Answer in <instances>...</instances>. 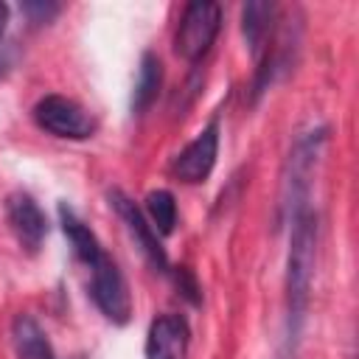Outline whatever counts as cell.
I'll return each instance as SVG.
<instances>
[{
    "mask_svg": "<svg viewBox=\"0 0 359 359\" xmlns=\"http://www.w3.org/2000/svg\"><path fill=\"white\" fill-rule=\"evenodd\" d=\"M168 278H171V283L177 286V292H180L188 303H194V306L202 303V289H199V283H196V278H194L191 269H185V266H171Z\"/></svg>",
    "mask_w": 359,
    "mask_h": 359,
    "instance_id": "14",
    "label": "cell"
},
{
    "mask_svg": "<svg viewBox=\"0 0 359 359\" xmlns=\"http://www.w3.org/2000/svg\"><path fill=\"white\" fill-rule=\"evenodd\" d=\"M289 250L283 272V328H280V359H294L303 342V328L311 306V286L317 269V236L320 219L314 208L294 213L286 222Z\"/></svg>",
    "mask_w": 359,
    "mask_h": 359,
    "instance_id": "1",
    "label": "cell"
},
{
    "mask_svg": "<svg viewBox=\"0 0 359 359\" xmlns=\"http://www.w3.org/2000/svg\"><path fill=\"white\" fill-rule=\"evenodd\" d=\"M219 140H222V129H219V121H208L194 140H188L168 163V174L177 180V182H185V185H199L205 182L213 168H216V157H219Z\"/></svg>",
    "mask_w": 359,
    "mask_h": 359,
    "instance_id": "7",
    "label": "cell"
},
{
    "mask_svg": "<svg viewBox=\"0 0 359 359\" xmlns=\"http://www.w3.org/2000/svg\"><path fill=\"white\" fill-rule=\"evenodd\" d=\"M275 25H278V6L275 3L255 0V3L241 6V36H244V45L255 62L266 50L269 39L275 34Z\"/></svg>",
    "mask_w": 359,
    "mask_h": 359,
    "instance_id": "10",
    "label": "cell"
},
{
    "mask_svg": "<svg viewBox=\"0 0 359 359\" xmlns=\"http://www.w3.org/2000/svg\"><path fill=\"white\" fill-rule=\"evenodd\" d=\"M107 202L109 208L115 210V216L121 219V224L126 227V233L132 236V241L137 244V250L143 252V258L149 261V266L160 275H168L171 272V261H168V252L163 247V238L160 233L151 227V222L146 219L143 208L121 188H109L107 191Z\"/></svg>",
    "mask_w": 359,
    "mask_h": 359,
    "instance_id": "6",
    "label": "cell"
},
{
    "mask_svg": "<svg viewBox=\"0 0 359 359\" xmlns=\"http://www.w3.org/2000/svg\"><path fill=\"white\" fill-rule=\"evenodd\" d=\"M191 328L182 314H160L146 331V359H185Z\"/></svg>",
    "mask_w": 359,
    "mask_h": 359,
    "instance_id": "9",
    "label": "cell"
},
{
    "mask_svg": "<svg viewBox=\"0 0 359 359\" xmlns=\"http://www.w3.org/2000/svg\"><path fill=\"white\" fill-rule=\"evenodd\" d=\"M8 230L14 233L22 252L36 255L48 238V216L28 191H11L3 202Z\"/></svg>",
    "mask_w": 359,
    "mask_h": 359,
    "instance_id": "8",
    "label": "cell"
},
{
    "mask_svg": "<svg viewBox=\"0 0 359 359\" xmlns=\"http://www.w3.org/2000/svg\"><path fill=\"white\" fill-rule=\"evenodd\" d=\"M31 118L36 123V129L62 137V140H87L95 135L98 123L95 118L87 112V107H81L76 98L70 95H42L34 107H31Z\"/></svg>",
    "mask_w": 359,
    "mask_h": 359,
    "instance_id": "5",
    "label": "cell"
},
{
    "mask_svg": "<svg viewBox=\"0 0 359 359\" xmlns=\"http://www.w3.org/2000/svg\"><path fill=\"white\" fill-rule=\"evenodd\" d=\"M143 213L146 219L151 222V227L160 233V236H171L177 222H180V210H177V199L171 191L165 188H154L146 194L143 199Z\"/></svg>",
    "mask_w": 359,
    "mask_h": 359,
    "instance_id": "13",
    "label": "cell"
},
{
    "mask_svg": "<svg viewBox=\"0 0 359 359\" xmlns=\"http://www.w3.org/2000/svg\"><path fill=\"white\" fill-rule=\"evenodd\" d=\"M56 213H59V227H62L76 261L90 275V297H93L95 309L112 325H126L132 320L135 306H132V292H129V283H126L121 266L104 250L95 230L67 202H59Z\"/></svg>",
    "mask_w": 359,
    "mask_h": 359,
    "instance_id": "2",
    "label": "cell"
},
{
    "mask_svg": "<svg viewBox=\"0 0 359 359\" xmlns=\"http://www.w3.org/2000/svg\"><path fill=\"white\" fill-rule=\"evenodd\" d=\"M11 345L17 359H59L45 328L25 311L11 320Z\"/></svg>",
    "mask_w": 359,
    "mask_h": 359,
    "instance_id": "11",
    "label": "cell"
},
{
    "mask_svg": "<svg viewBox=\"0 0 359 359\" xmlns=\"http://www.w3.org/2000/svg\"><path fill=\"white\" fill-rule=\"evenodd\" d=\"M20 11L25 14V20L31 25H48V22H53L59 17L62 6L59 3H50V0H45V3L42 0H31V3H22Z\"/></svg>",
    "mask_w": 359,
    "mask_h": 359,
    "instance_id": "15",
    "label": "cell"
},
{
    "mask_svg": "<svg viewBox=\"0 0 359 359\" xmlns=\"http://www.w3.org/2000/svg\"><path fill=\"white\" fill-rule=\"evenodd\" d=\"M8 17H11V8H8V3H0V76H3V70H6L3 39H6V28H8Z\"/></svg>",
    "mask_w": 359,
    "mask_h": 359,
    "instance_id": "16",
    "label": "cell"
},
{
    "mask_svg": "<svg viewBox=\"0 0 359 359\" xmlns=\"http://www.w3.org/2000/svg\"><path fill=\"white\" fill-rule=\"evenodd\" d=\"M222 6L216 0H194L182 8V17H180V25H177V34H174V53L180 59H185L188 65H199L219 31H222Z\"/></svg>",
    "mask_w": 359,
    "mask_h": 359,
    "instance_id": "4",
    "label": "cell"
},
{
    "mask_svg": "<svg viewBox=\"0 0 359 359\" xmlns=\"http://www.w3.org/2000/svg\"><path fill=\"white\" fill-rule=\"evenodd\" d=\"M163 79H165V70H163V59L154 53V50H146L140 56V65H137V79H135V90H132V112L135 115H143L154 107L160 90H163Z\"/></svg>",
    "mask_w": 359,
    "mask_h": 359,
    "instance_id": "12",
    "label": "cell"
},
{
    "mask_svg": "<svg viewBox=\"0 0 359 359\" xmlns=\"http://www.w3.org/2000/svg\"><path fill=\"white\" fill-rule=\"evenodd\" d=\"M328 137H331V129L325 123H311L294 135L280 171V194H278L280 224H286L294 213L311 208V180L328 146Z\"/></svg>",
    "mask_w": 359,
    "mask_h": 359,
    "instance_id": "3",
    "label": "cell"
}]
</instances>
